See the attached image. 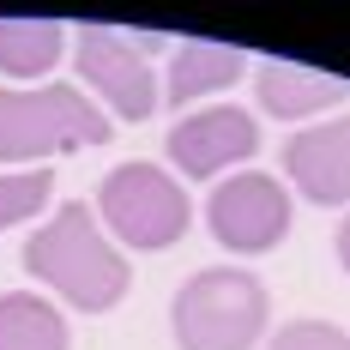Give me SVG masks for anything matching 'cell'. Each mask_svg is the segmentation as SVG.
Here are the masks:
<instances>
[{
  "label": "cell",
  "instance_id": "9a60e30c",
  "mask_svg": "<svg viewBox=\"0 0 350 350\" xmlns=\"http://www.w3.org/2000/svg\"><path fill=\"white\" fill-rule=\"evenodd\" d=\"M338 266H345V272H350V217H345V224H338Z\"/></svg>",
  "mask_w": 350,
  "mask_h": 350
},
{
  "label": "cell",
  "instance_id": "9c48e42d",
  "mask_svg": "<svg viewBox=\"0 0 350 350\" xmlns=\"http://www.w3.org/2000/svg\"><path fill=\"white\" fill-rule=\"evenodd\" d=\"M254 91H260V109L278 115V121H302V115H320V109L345 103V79L338 72L302 67V61H260L254 67Z\"/></svg>",
  "mask_w": 350,
  "mask_h": 350
},
{
  "label": "cell",
  "instance_id": "4fadbf2b",
  "mask_svg": "<svg viewBox=\"0 0 350 350\" xmlns=\"http://www.w3.org/2000/svg\"><path fill=\"white\" fill-rule=\"evenodd\" d=\"M49 170H12L0 175V230H12V224H31L36 211L49 206Z\"/></svg>",
  "mask_w": 350,
  "mask_h": 350
},
{
  "label": "cell",
  "instance_id": "30bf717a",
  "mask_svg": "<svg viewBox=\"0 0 350 350\" xmlns=\"http://www.w3.org/2000/svg\"><path fill=\"white\" fill-rule=\"evenodd\" d=\"M242 67H247V55L230 49V42H206V36L175 42V61H170V72H163V103L193 109L200 97H211V91H230V85L242 79Z\"/></svg>",
  "mask_w": 350,
  "mask_h": 350
},
{
  "label": "cell",
  "instance_id": "7a4b0ae2",
  "mask_svg": "<svg viewBox=\"0 0 350 350\" xmlns=\"http://www.w3.org/2000/svg\"><path fill=\"white\" fill-rule=\"evenodd\" d=\"M266 320H272V296L242 266H206L170 302V332L181 350H254Z\"/></svg>",
  "mask_w": 350,
  "mask_h": 350
},
{
  "label": "cell",
  "instance_id": "6da1fadb",
  "mask_svg": "<svg viewBox=\"0 0 350 350\" xmlns=\"http://www.w3.org/2000/svg\"><path fill=\"white\" fill-rule=\"evenodd\" d=\"M25 272L36 284H49L55 296H67L72 308H85V314H109L133 284L127 254L97 230V211L85 200H67L25 242Z\"/></svg>",
  "mask_w": 350,
  "mask_h": 350
},
{
  "label": "cell",
  "instance_id": "8fae6325",
  "mask_svg": "<svg viewBox=\"0 0 350 350\" xmlns=\"http://www.w3.org/2000/svg\"><path fill=\"white\" fill-rule=\"evenodd\" d=\"M67 25L61 18H0V72L6 79H36L67 55Z\"/></svg>",
  "mask_w": 350,
  "mask_h": 350
},
{
  "label": "cell",
  "instance_id": "8992f818",
  "mask_svg": "<svg viewBox=\"0 0 350 350\" xmlns=\"http://www.w3.org/2000/svg\"><path fill=\"white\" fill-rule=\"evenodd\" d=\"M206 230L230 254H272L290 236V187L266 170H236L211 187L206 200Z\"/></svg>",
  "mask_w": 350,
  "mask_h": 350
},
{
  "label": "cell",
  "instance_id": "3957f363",
  "mask_svg": "<svg viewBox=\"0 0 350 350\" xmlns=\"http://www.w3.org/2000/svg\"><path fill=\"white\" fill-rule=\"evenodd\" d=\"M103 139H109V115L79 85L0 91V163H36V157L103 145Z\"/></svg>",
  "mask_w": 350,
  "mask_h": 350
},
{
  "label": "cell",
  "instance_id": "5b68a950",
  "mask_svg": "<svg viewBox=\"0 0 350 350\" xmlns=\"http://www.w3.org/2000/svg\"><path fill=\"white\" fill-rule=\"evenodd\" d=\"M163 36H127V31H103V25H79L72 31V61L79 79L109 103V115L121 121H151V109L163 103V85L151 72V49Z\"/></svg>",
  "mask_w": 350,
  "mask_h": 350
},
{
  "label": "cell",
  "instance_id": "52a82bcc",
  "mask_svg": "<svg viewBox=\"0 0 350 350\" xmlns=\"http://www.w3.org/2000/svg\"><path fill=\"white\" fill-rule=\"evenodd\" d=\"M163 145H170V163L181 175L206 181V175H224L260 151V121L236 103H206V109H187Z\"/></svg>",
  "mask_w": 350,
  "mask_h": 350
},
{
  "label": "cell",
  "instance_id": "277c9868",
  "mask_svg": "<svg viewBox=\"0 0 350 350\" xmlns=\"http://www.w3.org/2000/svg\"><path fill=\"white\" fill-rule=\"evenodd\" d=\"M97 211H103L109 236H121L139 254H157V247L181 242V230L193 217L187 187L170 170H157V163H115L103 175V187H97Z\"/></svg>",
  "mask_w": 350,
  "mask_h": 350
},
{
  "label": "cell",
  "instance_id": "ba28073f",
  "mask_svg": "<svg viewBox=\"0 0 350 350\" xmlns=\"http://www.w3.org/2000/svg\"><path fill=\"white\" fill-rule=\"evenodd\" d=\"M284 170H290V187H302V200L350 206V115L302 127L284 145Z\"/></svg>",
  "mask_w": 350,
  "mask_h": 350
},
{
  "label": "cell",
  "instance_id": "5bb4252c",
  "mask_svg": "<svg viewBox=\"0 0 350 350\" xmlns=\"http://www.w3.org/2000/svg\"><path fill=\"white\" fill-rule=\"evenodd\" d=\"M266 350H350V332L332 326V320H290L272 332Z\"/></svg>",
  "mask_w": 350,
  "mask_h": 350
},
{
  "label": "cell",
  "instance_id": "7c38bea8",
  "mask_svg": "<svg viewBox=\"0 0 350 350\" xmlns=\"http://www.w3.org/2000/svg\"><path fill=\"white\" fill-rule=\"evenodd\" d=\"M0 350H67V320L36 290L0 296Z\"/></svg>",
  "mask_w": 350,
  "mask_h": 350
}]
</instances>
